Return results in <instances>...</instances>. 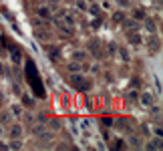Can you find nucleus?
Returning a JSON list of instances; mask_svg holds the SVG:
<instances>
[{"instance_id":"1","label":"nucleus","mask_w":163,"mask_h":151,"mask_svg":"<svg viewBox=\"0 0 163 151\" xmlns=\"http://www.w3.org/2000/svg\"><path fill=\"white\" fill-rule=\"evenodd\" d=\"M71 85L75 89H79V91H89V87H91V83H89V81H85L81 75H75V77L71 79Z\"/></svg>"},{"instance_id":"2","label":"nucleus","mask_w":163,"mask_h":151,"mask_svg":"<svg viewBox=\"0 0 163 151\" xmlns=\"http://www.w3.org/2000/svg\"><path fill=\"white\" fill-rule=\"evenodd\" d=\"M139 103H141V107H153V95L151 93H141Z\"/></svg>"},{"instance_id":"3","label":"nucleus","mask_w":163,"mask_h":151,"mask_svg":"<svg viewBox=\"0 0 163 151\" xmlns=\"http://www.w3.org/2000/svg\"><path fill=\"white\" fill-rule=\"evenodd\" d=\"M123 26L129 30V32H135V30L139 28V22H137L135 18H131V20H123Z\"/></svg>"},{"instance_id":"4","label":"nucleus","mask_w":163,"mask_h":151,"mask_svg":"<svg viewBox=\"0 0 163 151\" xmlns=\"http://www.w3.org/2000/svg\"><path fill=\"white\" fill-rule=\"evenodd\" d=\"M36 14H39V18H44V20H48L50 18V8H48V6H40L39 10H36Z\"/></svg>"},{"instance_id":"5","label":"nucleus","mask_w":163,"mask_h":151,"mask_svg":"<svg viewBox=\"0 0 163 151\" xmlns=\"http://www.w3.org/2000/svg\"><path fill=\"white\" fill-rule=\"evenodd\" d=\"M61 20H65V24H67V26H75V24H77L75 16L69 14V12H62V18H61Z\"/></svg>"},{"instance_id":"6","label":"nucleus","mask_w":163,"mask_h":151,"mask_svg":"<svg viewBox=\"0 0 163 151\" xmlns=\"http://www.w3.org/2000/svg\"><path fill=\"white\" fill-rule=\"evenodd\" d=\"M20 135H22V127L16 123V125H12V129H10V137H12V139H18Z\"/></svg>"},{"instance_id":"7","label":"nucleus","mask_w":163,"mask_h":151,"mask_svg":"<svg viewBox=\"0 0 163 151\" xmlns=\"http://www.w3.org/2000/svg\"><path fill=\"white\" fill-rule=\"evenodd\" d=\"M89 50L95 53V57H101V50H99V40H91L89 42Z\"/></svg>"},{"instance_id":"8","label":"nucleus","mask_w":163,"mask_h":151,"mask_svg":"<svg viewBox=\"0 0 163 151\" xmlns=\"http://www.w3.org/2000/svg\"><path fill=\"white\" fill-rule=\"evenodd\" d=\"M72 59L77 61V63H83V61L87 59V50H75V54H72Z\"/></svg>"},{"instance_id":"9","label":"nucleus","mask_w":163,"mask_h":151,"mask_svg":"<svg viewBox=\"0 0 163 151\" xmlns=\"http://www.w3.org/2000/svg\"><path fill=\"white\" fill-rule=\"evenodd\" d=\"M145 16H147V14H145V8H135L133 10V18L135 20H143Z\"/></svg>"},{"instance_id":"10","label":"nucleus","mask_w":163,"mask_h":151,"mask_svg":"<svg viewBox=\"0 0 163 151\" xmlns=\"http://www.w3.org/2000/svg\"><path fill=\"white\" fill-rule=\"evenodd\" d=\"M119 54H121V59L127 63V61H131V54H129V50H125L123 46H119Z\"/></svg>"},{"instance_id":"11","label":"nucleus","mask_w":163,"mask_h":151,"mask_svg":"<svg viewBox=\"0 0 163 151\" xmlns=\"http://www.w3.org/2000/svg\"><path fill=\"white\" fill-rule=\"evenodd\" d=\"M10 53H12V61H14V63H20V50L16 49V46H12Z\"/></svg>"},{"instance_id":"12","label":"nucleus","mask_w":163,"mask_h":151,"mask_svg":"<svg viewBox=\"0 0 163 151\" xmlns=\"http://www.w3.org/2000/svg\"><path fill=\"white\" fill-rule=\"evenodd\" d=\"M79 68H81V63H77V61H72V63L69 64V71H71V73H75V71H79Z\"/></svg>"},{"instance_id":"13","label":"nucleus","mask_w":163,"mask_h":151,"mask_svg":"<svg viewBox=\"0 0 163 151\" xmlns=\"http://www.w3.org/2000/svg\"><path fill=\"white\" fill-rule=\"evenodd\" d=\"M113 20H115V22H123L125 14H123V12H115V14H113Z\"/></svg>"},{"instance_id":"14","label":"nucleus","mask_w":163,"mask_h":151,"mask_svg":"<svg viewBox=\"0 0 163 151\" xmlns=\"http://www.w3.org/2000/svg\"><path fill=\"white\" fill-rule=\"evenodd\" d=\"M145 24H147V30L149 32H155V22L151 18H147V22H145Z\"/></svg>"},{"instance_id":"15","label":"nucleus","mask_w":163,"mask_h":151,"mask_svg":"<svg viewBox=\"0 0 163 151\" xmlns=\"http://www.w3.org/2000/svg\"><path fill=\"white\" fill-rule=\"evenodd\" d=\"M22 103H24V105H28V107H34V101L28 97V95H24V97H22Z\"/></svg>"},{"instance_id":"16","label":"nucleus","mask_w":163,"mask_h":151,"mask_svg":"<svg viewBox=\"0 0 163 151\" xmlns=\"http://www.w3.org/2000/svg\"><path fill=\"white\" fill-rule=\"evenodd\" d=\"M159 147H161V141H151L147 145V149H159Z\"/></svg>"},{"instance_id":"17","label":"nucleus","mask_w":163,"mask_h":151,"mask_svg":"<svg viewBox=\"0 0 163 151\" xmlns=\"http://www.w3.org/2000/svg\"><path fill=\"white\" fill-rule=\"evenodd\" d=\"M75 4H77V8H79V10H87V2H85V0H77Z\"/></svg>"},{"instance_id":"18","label":"nucleus","mask_w":163,"mask_h":151,"mask_svg":"<svg viewBox=\"0 0 163 151\" xmlns=\"http://www.w3.org/2000/svg\"><path fill=\"white\" fill-rule=\"evenodd\" d=\"M131 145H133V147H141L143 143L139 141V137H131Z\"/></svg>"},{"instance_id":"19","label":"nucleus","mask_w":163,"mask_h":151,"mask_svg":"<svg viewBox=\"0 0 163 151\" xmlns=\"http://www.w3.org/2000/svg\"><path fill=\"white\" fill-rule=\"evenodd\" d=\"M129 39H131V42H133V44H139V42H141V39L137 36V34H133V32L129 34Z\"/></svg>"},{"instance_id":"20","label":"nucleus","mask_w":163,"mask_h":151,"mask_svg":"<svg viewBox=\"0 0 163 151\" xmlns=\"http://www.w3.org/2000/svg\"><path fill=\"white\" fill-rule=\"evenodd\" d=\"M48 54H50V59H53V61H57V57H58V49H50V50H48Z\"/></svg>"},{"instance_id":"21","label":"nucleus","mask_w":163,"mask_h":151,"mask_svg":"<svg viewBox=\"0 0 163 151\" xmlns=\"http://www.w3.org/2000/svg\"><path fill=\"white\" fill-rule=\"evenodd\" d=\"M89 12H91V14H95V16H99V6H97V4H93L91 8H89Z\"/></svg>"},{"instance_id":"22","label":"nucleus","mask_w":163,"mask_h":151,"mask_svg":"<svg viewBox=\"0 0 163 151\" xmlns=\"http://www.w3.org/2000/svg\"><path fill=\"white\" fill-rule=\"evenodd\" d=\"M40 139H43V141H50V139H53V135H50V133H43V135H40Z\"/></svg>"},{"instance_id":"23","label":"nucleus","mask_w":163,"mask_h":151,"mask_svg":"<svg viewBox=\"0 0 163 151\" xmlns=\"http://www.w3.org/2000/svg\"><path fill=\"white\" fill-rule=\"evenodd\" d=\"M53 129H58V127H61V119H53Z\"/></svg>"},{"instance_id":"24","label":"nucleus","mask_w":163,"mask_h":151,"mask_svg":"<svg viewBox=\"0 0 163 151\" xmlns=\"http://www.w3.org/2000/svg\"><path fill=\"white\" fill-rule=\"evenodd\" d=\"M103 125H105V127H111V125H113V119H103Z\"/></svg>"},{"instance_id":"25","label":"nucleus","mask_w":163,"mask_h":151,"mask_svg":"<svg viewBox=\"0 0 163 151\" xmlns=\"http://www.w3.org/2000/svg\"><path fill=\"white\" fill-rule=\"evenodd\" d=\"M12 113H14V115H20L22 111H20V107H18V105H14V107H12Z\"/></svg>"},{"instance_id":"26","label":"nucleus","mask_w":163,"mask_h":151,"mask_svg":"<svg viewBox=\"0 0 163 151\" xmlns=\"http://www.w3.org/2000/svg\"><path fill=\"white\" fill-rule=\"evenodd\" d=\"M115 147H117V149H123V147H125V143H123V141H121V139H119V141L115 143Z\"/></svg>"},{"instance_id":"27","label":"nucleus","mask_w":163,"mask_h":151,"mask_svg":"<svg viewBox=\"0 0 163 151\" xmlns=\"http://www.w3.org/2000/svg\"><path fill=\"white\" fill-rule=\"evenodd\" d=\"M155 133H157V137H159V139H161V127H159V125L155 127Z\"/></svg>"},{"instance_id":"28","label":"nucleus","mask_w":163,"mask_h":151,"mask_svg":"<svg viewBox=\"0 0 163 151\" xmlns=\"http://www.w3.org/2000/svg\"><path fill=\"white\" fill-rule=\"evenodd\" d=\"M61 0H48V4H58Z\"/></svg>"},{"instance_id":"29","label":"nucleus","mask_w":163,"mask_h":151,"mask_svg":"<svg viewBox=\"0 0 163 151\" xmlns=\"http://www.w3.org/2000/svg\"><path fill=\"white\" fill-rule=\"evenodd\" d=\"M0 133H2V129H0Z\"/></svg>"}]
</instances>
